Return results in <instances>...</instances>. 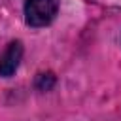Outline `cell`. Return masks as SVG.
Instances as JSON below:
<instances>
[{"label":"cell","instance_id":"obj_2","mask_svg":"<svg viewBox=\"0 0 121 121\" xmlns=\"http://www.w3.org/2000/svg\"><path fill=\"white\" fill-rule=\"evenodd\" d=\"M23 59V43L19 40H13L6 45V49L0 55V76L2 78H11Z\"/></svg>","mask_w":121,"mask_h":121},{"label":"cell","instance_id":"obj_1","mask_svg":"<svg viewBox=\"0 0 121 121\" xmlns=\"http://www.w3.org/2000/svg\"><path fill=\"white\" fill-rule=\"evenodd\" d=\"M59 11V0H26L25 2V21L28 26L40 28L47 26Z\"/></svg>","mask_w":121,"mask_h":121}]
</instances>
